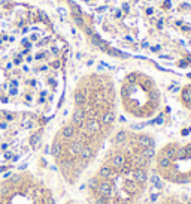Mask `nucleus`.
<instances>
[{"label":"nucleus","instance_id":"obj_1","mask_svg":"<svg viewBox=\"0 0 191 204\" xmlns=\"http://www.w3.org/2000/svg\"><path fill=\"white\" fill-rule=\"evenodd\" d=\"M155 153L152 135L136 128L118 131L111 149L82 179L79 200L82 204H145Z\"/></svg>","mask_w":191,"mask_h":204},{"label":"nucleus","instance_id":"obj_2","mask_svg":"<svg viewBox=\"0 0 191 204\" xmlns=\"http://www.w3.org/2000/svg\"><path fill=\"white\" fill-rule=\"evenodd\" d=\"M88 110L84 122L78 126L64 123L49 146L54 170L69 188L81 185L97 159L106 132L117 122L115 90L111 81L97 74L88 77Z\"/></svg>","mask_w":191,"mask_h":204},{"label":"nucleus","instance_id":"obj_3","mask_svg":"<svg viewBox=\"0 0 191 204\" xmlns=\"http://www.w3.org/2000/svg\"><path fill=\"white\" fill-rule=\"evenodd\" d=\"M0 204H60L52 185L29 170L0 173Z\"/></svg>","mask_w":191,"mask_h":204},{"label":"nucleus","instance_id":"obj_4","mask_svg":"<svg viewBox=\"0 0 191 204\" xmlns=\"http://www.w3.org/2000/svg\"><path fill=\"white\" fill-rule=\"evenodd\" d=\"M154 174L173 188H191V141L167 143L157 150Z\"/></svg>","mask_w":191,"mask_h":204},{"label":"nucleus","instance_id":"obj_5","mask_svg":"<svg viewBox=\"0 0 191 204\" xmlns=\"http://www.w3.org/2000/svg\"><path fill=\"white\" fill-rule=\"evenodd\" d=\"M121 99L124 111L138 119H149L160 108V92L155 84L138 72L124 77Z\"/></svg>","mask_w":191,"mask_h":204},{"label":"nucleus","instance_id":"obj_6","mask_svg":"<svg viewBox=\"0 0 191 204\" xmlns=\"http://www.w3.org/2000/svg\"><path fill=\"white\" fill-rule=\"evenodd\" d=\"M155 204H187V201H185V198H184V195L181 192L169 191V192L161 194L157 198Z\"/></svg>","mask_w":191,"mask_h":204},{"label":"nucleus","instance_id":"obj_7","mask_svg":"<svg viewBox=\"0 0 191 204\" xmlns=\"http://www.w3.org/2000/svg\"><path fill=\"white\" fill-rule=\"evenodd\" d=\"M60 204H82V201L79 200V197H69V198H64L63 201H60Z\"/></svg>","mask_w":191,"mask_h":204},{"label":"nucleus","instance_id":"obj_8","mask_svg":"<svg viewBox=\"0 0 191 204\" xmlns=\"http://www.w3.org/2000/svg\"><path fill=\"white\" fill-rule=\"evenodd\" d=\"M75 23H76V26H79V27H84V26H85V21H84V18H82L81 15H75Z\"/></svg>","mask_w":191,"mask_h":204},{"label":"nucleus","instance_id":"obj_9","mask_svg":"<svg viewBox=\"0 0 191 204\" xmlns=\"http://www.w3.org/2000/svg\"><path fill=\"white\" fill-rule=\"evenodd\" d=\"M40 18L43 20L45 23H48V21H49V20H48V17H46V14H40Z\"/></svg>","mask_w":191,"mask_h":204},{"label":"nucleus","instance_id":"obj_10","mask_svg":"<svg viewBox=\"0 0 191 204\" xmlns=\"http://www.w3.org/2000/svg\"><path fill=\"white\" fill-rule=\"evenodd\" d=\"M122 9H124L125 12H128V11H130V6H128L127 3H124V5H122Z\"/></svg>","mask_w":191,"mask_h":204},{"label":"nucleus","instance_id":"obj_11","mask_svg":"<svg viewBox=\"0 0 191 204\" xmlns=\"http://www.w3.org/2000/svg\"><path fill=\"white\" fill-rule=\"evenodd\" d=\"M115 17H117V18H121V17H122L121 11H117V12H115Z\"/></svg>","mask_w":191,"mask_h":204},{"label":"nucleus","instance_id":"obj_12","mask_svg":"<svg viewBox=\"0 0 191 204\" xmlns=\"http://www.w3.org/2000/svg\"><path fill=\"white\" fill-rule=\"evenodd\" d=\"M135 2H138V0H135Z\"/></svg>","mask_w":191,"mask_h":204}]
</instances>
